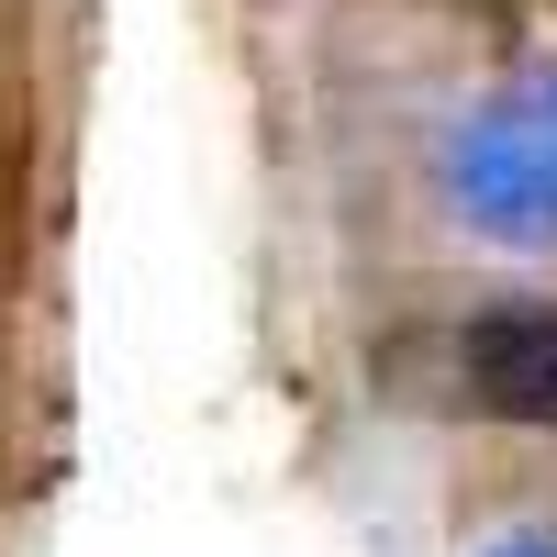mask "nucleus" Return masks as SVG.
Returning <instances> with one entry per match:
<instances>
[{
    "instance_id": "4",
    "label": "nucleus",
    "mask_w": 557,
    "mask_h": 557,
    "mask_svg": "<svg viewBox=\"0 0 557 557\" xmlns=\"http://www.w3.org/2000/svg\"><path fill=\"white\" fill-rule=\"evenodd\" d=\"M546 112H557V89H546Z\"/></svg>"
},
{
    "instance_id": "3",
    "label": "nucleus",
    "mask_w": 557,
    "mask_h": 557,
    "mask_svg": "<svg viewBox=\"0 0 557 557\" xmlns=\"http://www.w3.org/2000/svg\"><path fill=\"white\" fill-rule=\"evenodd\" d=\"M491 557H557V546H546V535H502Z\"/></svg>"
},
{
    "instance_id": "2",
    "label": "nucleus",
    "mask_w": 557,
    "mask_h": 557,
    "mask_svg": "<svg viewBox=\"0 0 557 557\" xmlns=\"http://www.w3.org/2000/svg\"><path fill=\"white\" fill-rule=\"evenodd\" d=\"M457 368H469L480 412H502V424H557V301L469 312V335H457Z\"/></svg>"
},
{
    "instance_id": "1",
    "label": "nucleus",
    "mask_w": 557,
    "mask_h": 557,
    "mask_svg": "<svg viewBox=\"0 0 557 557\" xmlns=\"http://www.w3.org/2000/svg\"><path fill=\"white\" fill-rule=\"evenodd\" d=\"M446 212L491 246H557V112H469L446 134Z\"/></svg>"
}]
</instances>
